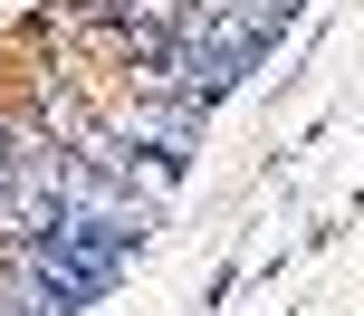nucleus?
<instances>
[{
	"mask_svg": "<svg viewBox=\"0 0 364 316\" xmlns=\"http://www.w3.org/2000/svg\"><path fill=\"white\" fill-rule=\"evenodd\" d=\"M0 316H58V307H48V288L19 268V278H0Z\"/></svg>",
	"mask_w": 364,
	"mask_h": 316,
	"instance_id": "1",
	"label": "nucleus"
}]
</instances>
